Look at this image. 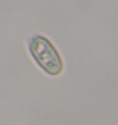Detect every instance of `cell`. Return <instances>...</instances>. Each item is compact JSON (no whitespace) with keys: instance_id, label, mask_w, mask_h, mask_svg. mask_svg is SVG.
Masks as SVG:
<instances>
[{"instance_id":"cell-1","label":"cell","mask_w":118,"mask_h":125,"mask_svg":"<svg viewBox=\"0 0 118 125\" xmlns=\"http://www.w3.org/2000/svg\"><path fill=\"white\" fill-rule=\"evenodd\" d=\"M29 51L37 64L51 75H57L62 70V60H61L57 50L42 36H36L29 42Z\"/></svg>"}]
</instances>
